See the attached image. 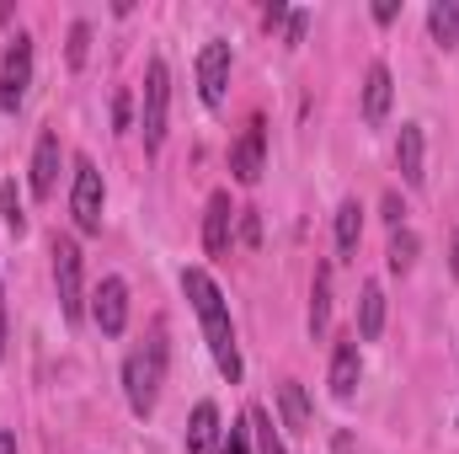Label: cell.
Returning <instances> with one entry per match:
<instances>
[{
    "mask_svg": "<svg viewBox=\"0 0 459 454\" xmlns=\"http://www.w3.org/2000/svg\"><path fill=\"white\" fill-rule=\"evenodd\" d=\"M449 267H455V278H459V230H455V257H449Z\"/></svg>",
    "mask_w": 459,
    "mask_h": 454,
    "instance_id": "cell-34",
    "label": "cell"
},
{
    "mask_svg": "<svg viewBox=\"0 0 459 454\" xmlns=\"http://www.w3.org/2000/svg\"><path fill=\"white\" fill-rule=\"evenodd\" d=\"M214 450H220V406L198 401L193 423H187V454H214Z\"/></svg>",
    "mask_w": 459,
    "mask_h": 454,
    "instance_id": "cell-13",
    "label": "cell"
},
{
    "mask_svg": "<svg viewBox=\"0 0 459 454\" xmlns=\"http://www.w3.org/2000/svg\"><path fill=\"white\" fill-rule=\"evenodd\" d=\"M225 86H230V43H204V54H198V97H204V108H225Z\"/></svg>",
    "mask_w": 459,
    "mask_h": 454,
    "instance_id": "cell-8",
    "label": "cell"
},
{
    "mask_svg": "<svg viewBox=\"0 0 459 454\" xmlns=\"http://www.w3.org/2000/svg\"><path fill=\"white\" fill-rule=\"evenodd\" d=\"M0 454H16V439L11 433H0Z\"/></svg>",
    "mask_w": 459,
    "mask_h": 454,
    "instance_id": "cell-32",
    "label": "cell"
},
{
    "mask_svg": "<svg viewBox=\"0 0 459 454\" xmlns=\"http://www.w3.org/2000/svg\"><path fill=\"white\" fill-rule=\"evenodd\" d=\"M54 182H59V134H38V150H32V198H54Z\"/></svg>",
    "mask_w": 459,
    "mask_h": 454,
    "instance_id": "cell-10",
    "label": "cell"
},
{
    "mask_svg": "<svg viewBox=\"0 0 459 454\" xmlns=\"http://www.w3.org/2000/svg\"><path fill=\"white\" fill-rule=\"evenodd\" d=\"M278 412H283L289 433H310V396H305L299 380H283L278 385Z\"/></svg>",
    "mask_w": 459,
    "mask_h": 454,
    "instance_id": "cell-16",
    "label": "cell"
},
{
    "mask_svg": "<svg viewBox=\"0 0 459 454\" xmlns=\"http://www.w3.org/2000/svg\"><path fill=\"white\" fill-rule=\"evenodd\" d=\"M395 16H401V5H395V0H379V5H374V22H379V27H390Z\"/></svg>",
    "mask_w": 459,
    "mask_h": 454,
    "instance_id": "cell-28",
    "label": "cell"
},
{
    "mask_svg": "<svg viewBox=\"0 0 459 454\" xmlns=\"http://www.w3.org/2000/svg\"><path fill=\"white\" fill-rule=\"evenodd\" d=\"M86 43H91V27H86V22H75V27H70V70H81V65H86Z\"/></svg>",
    "mask_w": 459,
    "mask_h": 454,
    "instance_id": "cell-24",
    "label": "cell"
},
{
    "mask_svg": "<svg viewBox=\"0 0 459 454\" xmlns=\"http://www.w3.org/2000/svg\"><path fill=\"white\" fill-rule=\"evenodd\" d=\"M91 316H97L102 337H123V327H128V284H123V278H102V284H97Z\"/></svg>",
    "mask_w": 459,
    "mask_h": 454,
    "instance_id": "cell-9",
    "label": "cell"
},
{
    "mask_svg": "<svg viewBox=\"0 0 459 454\" xmlns=\"http://www.w3.org/2000/svg\"><path fill=\"white\" fill-rule=\"evenodd\" d=\"M385 332V289L379 284H363V300H358V342H374Z\"/></svg>",
    "mask_w": 459,
    "mask_h": 454,
    "instance_id": "cell-17",
    "label": "cell"
},
{
    "mask_svg": "<svg viewBox=\"0 0 459 454\" xmlns=\"http://www.w3.org/2000/svg\"><path fill=\"white\" fill-rule=\"evenodd\" d=\"M417 251H422V240H417V230H395L390 235V273H411L417 267Z\"/></svg>",
    "mask_w": 459,
    "mask_h": 454,
    "instance_id": "cell-21",
    "label": "cell"
},
{
    "mask_svg": "<svg viewBox=\"0 0 459 454\" xmlns=\"http://www.w3.org/2000/svg\"><path fill=\"white\" fill-rule=\"evenodd\" d=\"M358 240H363V209L358 204H342L337 209V251L342 257H358Z\"/></svg>",
    "mask_w": 459,
    "mask_h": 454,
    "instance_id": "cell-20",
    "label": "cell"
},
{
    "mask_svg": "<svg viewBox=\"0 0 459 454\" xmlns=\"http://www.w3.org/2000/svg\"><path fill=\"white\" fill-rule=\"evenodd\" d=\"M220 454H251V423H235L225 433V450Z\"/></svg>",
    "mask_w": 459,
    "mask_h": 454,
    "instance_id": "cell-25",
    "label": "cell"
},
{
    "mask_svg": "<svg viewBox=\"0 0 459 454\" xmlns=\"http://www.w3.org/2000/svg\"><path fill=\"white\" fill-rule=\"evenodd\" d=\"M289 16H294V11H289V5H267V27H283V22H289Z\"/></svg>",
    "mask_w": 459,
    "mask_h": 454,
    "instance_id": "cell-31",
    "label": "cell"
},
{
    "mask_svg": "<svg viewBox=\"0 0 459 454\" xmlns=\"http://www.w3.org/2000/svg\"><path fill=\"white\" fill-rule=\"evenodd\" d=\"M230 225H235L230 193H214L209 198V214H204V246H209V257H230Z\"/></svg>",
    "mask_w": 459,
    "mask_h": 454,
    "instance_id": "cell-11",
    "label": "cell"
},
{
    "mask_svg": "<svg viewBox=\"0 0 459 454\" xmlns=\"http://www.w3.org/2000/svg\"><path fill=\"white\" fill-rule=\"evenodd\" d=\"M54 289H59V310L65 321L86 316V273H81V246L75 240H54Z\"/></svg>",
    "mask_w": 459,
    "mask_h": 454,
    "instance_id": "cell-3",
    "label": "cell"
},
{
    "mask_svg": "<svg viewBox=\"0 0 459 454\" xmlns=\"http://www.w3.org/2000/svg\"><path fill=\"white\" fill-rule=\"evenodd\" d=\"M182 289H187V300H193V310H198V321H204V337H209V353H214L220 374L235 385V380H240V347H235V327H230L220 284H214L204 267H187V273H182Z\"/></svg>",
    "mask_w": 459,
    "mask_h": 454,
    "instance_id": "cell-1",
    "label": "cell"
},
{
    "mask_svg": "<svg viewBox=\"0 0 459 454\" xmlns=\"http://www.w3.org/2000/svg\"><path fill=\"white\" fill-rule=\"evenodd\" d=\"M246 423H251V444H256L262 454H289V450H283V439L273 433V417H267L262 406H251V412H246Z\"/></svg>",
    "mask_w": 459,
    "mask_h": 454,
    "instance_id": "cell-22",
    "label": "cell"
},
{
    "mask_svg": "<svg viewBox=\"0 0 459 454\" xmlns=\"http://www.w3.org/2000/svg\"><path fill=\"white\" fill-rule=\"evenodd\" d=\"M128 108H134V102H128V92H117V97H113V123H117V128H128Z\"/></svg>",
    "mask_w": 459,
    "mask_h": 454,
    "instance_id": "cell-29",
    "label": "cell"
},
{
    "mask_svg": "<svg viewBox=\"0 0 459 454\" xmlns=\"http://www.w3.org/2000/svg\"><path fill=\"white\" fill-rule=\"evenodd\" d=\"M428 32H433L438 48H455L459 43V5L455 0H433L428 5Z\"/></svg>",
    "mask_w": 459,
    "mask_h": 454,
    "instance_id": "cell-18",
    "label": "cell"
},
{
    "mask_svg": "<svg viewBox=\"0 0 459 454\" xmlns=\"http://www.w3.org/2000/svg\"><path fill=\"white\" fill-rule=\"evenodd\" d=\"M262 166H267V123L262 118H251L246 128H240V139H235V150H230V171H235V182H262Z\"/></svg>",
    "mask_w": 459,
    "mask_h": 454,
    "instance_id": "cell-7",
    "label": "cell"
},
{
    "mask_svg": "<svg viewBox=\"0 0 459 454\" xmlns=\"http://www.w3.org/2000/svg\"><path fill=\"white\" fill-rule=\"evenodd\" d=\"M70 214H75L81 235H102V171H97V161H91V155H81V161H75Z\"/></svg>",
    "mask_w": 459,
    "mask_h": 454,
    "instance_id": "cell-5",
    "label": "cell"
},
{
    "mask_svg": "<svg viewBox=\"0 0 459 454\" xmlns=\"http://www.w3.org/2000/svg\"><path fill=\"white\" fill-rule=\"evenodd\" d=\"M27 86H32V38L16 32L11 48H5V59H0V108L16 113L27 102Z\"/></svg>",
    "mask_w": 459,
    "mask_h": 454,
    "instance_id": "cell-6",
    "label": "cell"
},
{
    "mask_svg": "<svg viewBox=\"0 0 459 454\" xmlns=\"http://www.w3.org/2000/svg\"><path fill=\"white\" fill-rule=\"evenodd\" d=\"M401 214H406V209H401V198H395V193H390V198H385V220H390V225L401 230Z\"/></svg>",
    "mask_w": 459,
    "mask_h": 454,
    "instance_id": "cell-30",
    "label": "cell"
},
{
    "mask_svg": "<svg viewBox=\"0 0 459 454\" xmlns=\"http://www.w3.org/2000/svg\"><path fill=\"white\" fill-rule=\"evenodd\" d=\"M332 321V267H316V284H310V337H321Z\"/></svg>",
    "mask_w": 459,
    "mask_h": 454,
    "instance_id": "cell-19",
    "label": "cell"
},
{
    "mask_svg": "<svg viewBox=\"0 0 459 454\" xmlns=\"http://www.w3.org/2000/svg\"><path fill=\"white\" fill-rule=\"evenodd\" d=\"M395 166H401V182L406 188H422V123H401V139H395Z\"/></svg>",
    "mask_w": 459,
    "mask_h": 454,
    "instance_id": "cell-12",
    "label": "cell"
},
{
    "mask_svg": "<svg viewBox=\"0 0 459 454\" xmlns=\"http://www.w3.org/2000/svg\"><path fill=\"white\" fill-rule=\"evenodd\" d=\"M166 108H171V70H166V59H150V70H144V118H139L150 155L166 144Z\"/></svg>",
    "mask_w": 459,
    "mask_h": 454,
    "instance_id": "cell-4",
    "label": "cell"
},
{
    "mask_svg": "<svg viewBox=\"0 0 459 454\" xmlns=\"http://www.w3.org/2000/svg\"><path fill=\"white\" fill-rule=\"evenodd\" d=\"M0 214H5V230H27V214H22V198H16V182H0Z\"/></svg>",
    "mask_w": 459,
    "mask_h": 454,
    "instance_id": "cell-23",
    "label": "cell"
},
{
    "mask_svg": "<svg viewBox=\"0 0 459 454\" xmlns=\"http://www.w3.org/2000/svg\"><path fill=\"white\" fill-rule=\"evenodd\" d=\"M390 97H395L390 70H385V65H368V75H363V118H368V123H385V113H390Z\"/></svg>",
    "mask_w": 459,
    "mask_h": 454,
    "instance_id": "cell-15",
    "label": "cell"
},
{
    "mask_svg": "<svg viewBox=\"0 0 459 454\" xmlns=\"http://www.w3.org/2000/svg\"><path fill=\"white\" fill-rule=\"evenodd\" d=\"M160 380H166V332H155L139 353L123 358V390H128V406H134L139 417L155 412V401H160Z\"/></svg>",
    "mask_w": 459,
    "mask_h": 454,
    "instance_id": "cell-2",
    "label": "cell"
},
{
    "mask_svg": "<svg viewBox=\"0 0 459 454\" xmlns=\"http://www.w3.org/2000/svg\"><path fill=\"white\" fill-rule=\"evenodd\" d=\"M0 353H5V300H0Z\"/></svg>",
    "mask_w": 459,
    "mask_h": 454,
    "instance_id": "cell-33",
    "label": "cell"
},
{
    "mask_svg": "<svg viewBox=\"0 0 459 454\" xmlns=\"http://www.w3.org/2000/svg\"><path fill=\"white\" fill-rule=\"evenodd\" d=\"M305 32H310V16H305V11H294V16H289V48H299V43H305Z\"/></svg>",
    "mask_w": 459,
    "mask_h": 454,
    "instance_id": "cell-27",
    "label": "cell"
},
{
    "mask_svg": "<svg viewBox=\"0 0 459 454\" xmlns=\"http://www.w3.org/2000/svg\"><path fill=\"white\" fill-rule=\"evenodd\" d=\"M358 374H363V358H358V337L337 342V353H332V396L347 401L352 390H358Z\"/></svg>",
    "mask_w": 459,
    "mask_h": 454,
    "instance_id": "cell-14",
    "label": "cell"
},
{
    "mask_svg": "<svg viewBox=\"0 0 459 454\" xmlns=\"http://www.w3.org/2000/svg\"><path fill=\"white\" fill-rule=\"evenodd\" d=\"M240 240H246V246L262 240V220H256V209H240Z\"/></svg>",
    "mask_w": 459,
    "mask_h": 454,
    "instance_id": "cell-26",
    "label": "cell"
}]
</instances>
